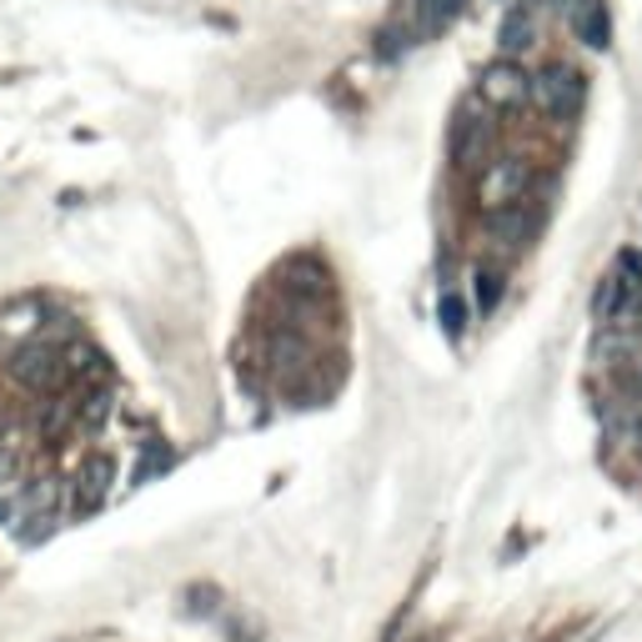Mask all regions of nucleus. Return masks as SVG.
Returning a JSON list of instances; mask_svg holds the SVG:
<instances>
[{
    "instance_id": "39448f33",
    "label": "nucleus",
    "mask_w": 642,
    "mask_h": 642,
    "mask_svg": "<svg viewBox=\"0 0 642 642\" xmlns=\"http://www.w3.org/2000/svg\"><path fill=\"white\" fill-rule=\"evenodd\" d=\"M567 26L577 30V40L582 46H592V51H603L607 40H613V21H607V0H588L582 11L567 21Z\"/></svg>"
},
{
    "instance_id": "9d476101",
    "label": "nucleus",
    "mask_w": 642,
    "mask_h": 642,
    "mask_svg": "<svg viewBox=\"0 0 642 642\" xmlns=\"http://www.w3.org/2000/svg\"><path fill=\"white\" fill-rule=\"evenodd\" d=\"M473 281H477V287H473L477 312H492V306H498V297H502V276L498 272H477Z\"/></svg>"
},
{
    "instance_id": "1a4fd4ad",
    "label": "nucleus",
    "mask_w": 642,
    "mask_h": 642,
    "mask_svg": "<svg viewBox=\"0 0 642 642\" xmlns=\"http://www.w3.org/2000/svg\"><path fill=\"white\" fill-rule=\"evenodd\" d=\"M437 316H442L446 337H462V331H467V306H462V297H452V291H442V302H437Z\"/></svg>"
},
{
    "instance_id": "7ed1b4c3",
    "label": "nucleus",
    "mask_w": 642,
    "mask_h": 642,
    "mask_svg": "<svg viewBox=\"0 0 642 642\" xmlns=\"http://www.w3.org/2000/svg\"><path fill=\"white\" fill-rule=\"evenodd\" d=\"M482 96L492 105H523L532 101V76L517 61H498V66L482 71Z\"/></svg>"
},
{
    "instance_id": "20e7f679",
    "label": "nucleus",
    "mask_w": 642,
    "mask_h": 642,
    "mask_svg": "<svg viewBox=\"0 0 642 642\" xmlns=\"http://www.w3.org/2000/svg\"><path fill=\"white\" fill-rule=\"evenodd\" d=\"M111 492V457H91L76 477V512H96Z\"/></svg>"
},
{
    "instance_id": "6e6552de",
    "label": "nucleus",
    "mask_w": 642,
    "mask_h": 642,
    "mask_svg": "<svg viewBox=\"0 0 642 642\" xmlns=\"http://www.w3.org/2000/svg\"><path fill=\"white\" fill-rule=\"evenodd\" d=\"M498 46H502V55H517V51H527V46H532V15H527V11H512L507 21H502V36H498Z\"/></svg>"
},
{
    "instance_id": "f03ea898",
    "label": "nucleus",
    "mask_w": 642,
    "mask_h": 642,
    "mask_svg": "<svg viewBox=\"0 0 642 642\" xmlns=\"http://www.w3.org/2000/svg\"><path fill=\"white\" fill-rule=\"evenodd\" d=\"M11 372H15V381L21 387H30V392H55L61 381H66V356L55 352V347H21L15 352V362H11Z\"/></svg>"
},
{
    "instance_id": "0eeeda50",
    "label": "nucleus",
    "mask_w": 642,
    "mask_h": 642,
    "mask_svg": "<svg viewBox=\"0 0 642 642\" xmlns=\"http://www.w3.org/2000/svg\"><path fill=\"white\" fill-rule=\"evenodd\" d=\"M487 197H492V206H512V201H523V166L512 161V166L492 171V176H487Z\"/></svg>"
},
{
    "instance_id": "9b49d317",
    "label": "nucleus",
    "mask_w": 642,
    "mask_h": 642,
    "mask_svg": "<svg viewBox=\"0 0 642 642\" xmlns=\"http://www.w3.org/2000/svg\"><path fill=\"white\" fill-rule=\"evenodd\" d=\"M105 412H111V396H105V392H91V396H86V406H80V421H86V427H101Z\"/></svg>"
},
{
    "instance_id": "423d86ee",
    "label": "nucleus",
    "mask_w": 642,
    "mask_h": 642,
    "mask_svg": "<svg viewBox=\"0 0 642 642\" xmlns=\"http://www.w3.org/2000/svg\"><path fill=\"white\" fill-rule=\"evenodd\" d=\"M467 0H412V21H417V36H437L457 21V11Z\"/></svg>"
},
{
    "instance_id": "f257e3e1",
    "label": "nucleus",
    "mask_w": 642,
    "mask_h": 642,
    "mask_svg": "<svg viewBox=\"0 0 642 642\" xmlns=\"http://www.w3.org/2000/svg\"><path fill=\"white\" fill-rule=\"evenodd\" d=\"M532 101H538V111L552 121L577 116V105H582V76H577L572 66H563V61H552V66H542L538 76H532Z\"/></svg>"
}]
</instances>
